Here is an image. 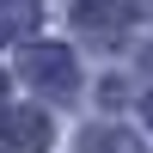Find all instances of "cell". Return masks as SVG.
I'll use <instances>...</instances> for the list:
<instances>
[{
	"label": "cell",
	"instance_id": "6da1fadb",
	"mask_svg": "<svg viewBox=\"0 0 153 153\" xmlns=\"http://www.w3.org/2000/svg\"><path fill=\"white\" fill-rule=\"evenodd\" d=\"M19 74L31 86H43V92H68L74 86V61H68V49H49V43H37L31 55L19 61Z\"/></svg>",
	"mask_w": 153,
	"mask_h": 153
},
{
	"label": "cell",
	"instance_id": "7a4b0ae2",
	"mask_svg": "<svg viewBox=\"0 0 153 153\" xmlns=\"http://www.w3.org/2000/svg\"><path fill=\"white\" fill-rule=\"evenodd\" d=\"M49 123L37 110H0V153H43Z\"/></svg>",
	"mask_w": 153,
	"mask_h": 153
},
{
	"label": "cell",
	"instance_id": "3957f363",
	"mask_svg": "<svg viewBox=\"0 0 153 153\" xmlns=\"http://www.w3.org/2000/svg\"><path fill=\"white\" fill-rule=\"evenodd\" d=\"M31 19H37L31 6H19V0H6V6H0V37H12V31H25Z\"/></svg>",
	"mask_w": 153,
	"mask_h": 153
},
{
	"label": "cell",
	"instance_id": "277c9868",
	"mask_svg": "<svg viewBox=\"0 0 153 153\" xmlns=\"http://www.w3.org/2000/svg\"><path fill=\"white\" fill-rule=\"evenodd\" d=\"M0 110H6V80H0Z\"/></svg>",
	"mask_w": 153,
	"mask_h": 153
}]
</instances>
